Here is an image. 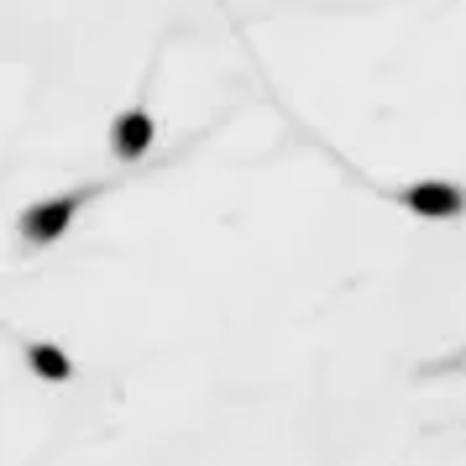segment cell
<instances>
[{
    "instance_id": "1",
    "label": "cell",
    "mask_w": 466,
    "mask_h": 466,
    "mask_svg": "<svg viewBox=\"0 0 466 466\" xmlns=\"http://www.w3.org/2000/svg\"><path fill=\"white\" fill-rule=\"evenodd\" d=\"M79 199L85 194H64V199H47V205H32L22 215V236L26 241H58L68 231V220L79 215Z\"/></svg>"
},
{
    "instance_id": "2",
    "label": "cell",
    "mask_w": 466,
    "mask_h": 466,
    "mask_svg": "<svg viewBox=\"0 0 466 466\" xmlns=\"http://www.w3.org/2000/svg\"><path fill=\"white\" fill-rule=\"evenodd\" d=\"M403 205L420 215H435V220H451V215L466 210V194L456 184H441V178H430V184H414V189H403Z\"/></svg>"
},
{
    "instance_id": "3",
    "label": "cell",
    "mask_w": 466,
    "mask_h": 466,
    "mask_svg": "<svg viewBox=\"0 0 466 466\" xmlns=\"http://www.w3.org/2000/svg\"><path fill=\"white\" fill-rule=\"evenodd\" d=\"M110 147H116V157H142V152L152 147V116L147 110H127L116 127H110Z\"/></svg>"
},
{
    "instance_id": "4",
    "label": "cell",
    "mask_w": 466,
    "mask_h": 466,
    "mask_svg": "<svg viewBox=\"0 0 466 466\" xmlns=\"http://www.w3.org/2000/svg\"><path fill=\"white\" fill-rule=\"evenodd\" d=\"M26 357H32V367H37L43 378H53V382H64L68 372H74V367H68V357L58 351V346H47V340H37V346H32Z\"/></svg>"
}]
</instances>
